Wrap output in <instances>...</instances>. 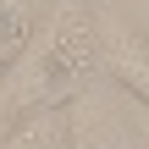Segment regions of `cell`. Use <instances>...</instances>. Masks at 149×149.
<instances>
[{
    "instance_id": "1",
    "label": "cell",
    "mask_w": 149,
    "mask_h": 149,
    "mask_svg": "<svg viewBox=\"0 0 149 149\" xmlns=\"http://www.w3.org/2000/svg\"><path fill=\"white\" fill-rule=\"evenodd\" d=\"M100 72V33L88 0H55L0 77V144L44 111H61Z\"/></svg>"
},
{
    "instance_id": "2",
    "label": "cell",
    "mask_w": 149,
    "mask_h": 149,
    "mask_svg": "<svg viewBox=\"0 0 149 149\" xmlns=\"http://www.w3.org/2000/svg\"><path fill=\"white\" fill-rule=\"evenodd\" d=\"M94 33H100V72L116 77L133 100H144V111H149V33H138L111 6H94Z\"/></svg>"
},
{
    "instance_id": "3",
    "label": "cell",
    "mask_w": 149,
    "mask_h": 149,
    "mask_svg": "<svg viewBox=\"0 0 149 149\" xmlns=\"http://www.w3.org/2000/svg\"><path fill=\"white\" fill-rule=\"evenodd\" d=\"M0 149H72V133H66V116L61 111H44L33 116L28 127H17Z\"/></svg>"
}]
</instances>
